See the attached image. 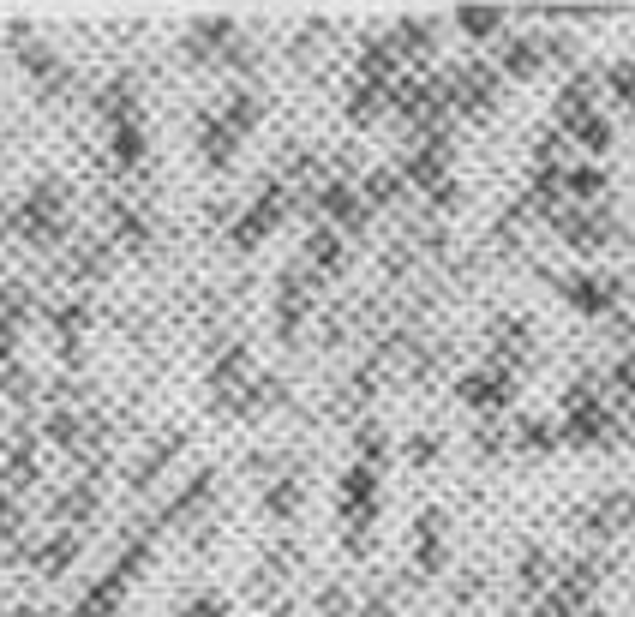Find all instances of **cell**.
Here are the masks:
<instances>
[{
  "label": "cell",
  "instance_id": "obj_1",
  "mask_svg": "<svg viewBox=\"0 0 635 617\" xmlns=\"http://www.w3.org/2000/svg\"><path fill=\"white\" fill-rule=\"evenodd\" d=\"M546 282H552L558 300H564L576 318H588V324L612 318L618 300H624V276H600V270H570V276H546Z\"/></svg>",
  "mask_w": 635,
  "mask_h": 617
},
{
  "label": "cell",
  "instance_id": "obj_4",
  "mask_svg": "<svg viewBox=\"0 0 635 617\" xmlns=\"http://www.w3.org/2000/svg\"><path fill=\"white\" fill-rule=\"evenodd\" d=\"M528 354H534V318H522V312L498 318V330H492V360H486V366H504V372H516Z\"/></svg>",
  "mask_w": 635,
  "mask_h": 617
},
{
  "label": "cell",
  "instance_id": "obj_3",
  "mask_svg": "<svg viewBox=\"0 0 635 617\" xmlns=\"http://www.w3.org/2000/svg\"><path fill=\"white\" fill-rule=\"evenodd\" d=\"M498 78L504 84H534L540 72H546V54H540V36H504V48H498Z\"/></svg>",
  "mask_w": 635,
  "mask_h": 617
},
{
  "label": "cell",
  "instance_id": "obj_20",
  "mask_svg": "<svg viewBox=\"0 0 635 617\" xmlns=\"http://www.w3.org/2000/svg\"><path fill=\"white\" fill-rule=\"evenodd\" d=\"M540 54H546V66H576V42L570 36H540Z\"/></svg>",
  "mask_w": 635,
  "mask_h": 617
},
{
  "label": "cell",
  "instance_id": "obj_17",
  "mask_svg": "<svg viewBox=\"0 0 635 617\" xmlns=\"http://www.w3.org/2000/svg\"><path fill=\"white\" fill-rule=\"evenodd\" d=\"M438 456H444V438L438 432H414L408 438V468H438Z\"/></svg>",
  "mask_w": 635,
  "mask_h": 617
},
{
  "label": "cell",
  "instance_id": "obj_16",
  "mask_svg": "<svg viewBox=\"0 0 635 617\" xmlns=\"http://www.w3.org/2000/svg\"><path fill=\"white\" fill-rule=\"evenodd\" d=\"M378 114H384V90H378V84H360V90L348 96V120L366 126V120H378Z\"/></svg>",
  "mask_w": 635,
  "mask_h": 617
},
{
  "label": "cell",
  "instance_id": "obj_9",
  "mask_svg": "<svg viewBox=\"0 0 635 617\" xmlns=\"http://www.w3.org/2000/svg\"><path fill=\"white\" fill-rule=\"evenodd\" d=\"M522 456H552L564 438H558V426L552 420H540V414H528V420H516V438H510Z\"/></svg>",
  "mask_w": 635,
  "mask_h": 617
},
{
  "label": "cell",
  "instance_id": "obj_2",
  "mask_svg": "<svg viewBox=\"0 0 635 617\" xmlns=\"http://www.w3.org/2000/svg\"><path fill=\"white\" fill-rule=\"evenodd\" d=\"M456 402L474 408V414H486V420H498V414L516 402V372H504V366L462 372V378H456Z\"/></svg>",
  "mask_w": 635,
  "mask_h": 617
},
{
  "label": "cell",
  "instance_id": "obj_22",
  "mask_svg": "<svg viewBox=\"0 0 635 617\" xmlns=\"http://www.w3.org/2000/svg\"><path fill=\"white\" fill-rule=\"evenodd\" d=\"M600 324H606V336H612V342H635V318L624 312V306H618L612 318H600Z\"/></svg>",
  "mask_w": 635,
  "mask_h": 617
},
{
  "label": "cell",
  "instance_id": "obj_26",
  "mask_svg": "<svg viewBox=\"0 0 635 617\" xmlns=\"http://www.w3.org/2000/svg\"><path fill=\"white\" fill-rule=\"evenodd\" d=\"M630 522H635V492H630Z\"/></svg>",
  "mask_w": 635,
  "mask_h": 617
},
{
  "label": "cell",
  "instance_id": "obj_13",
  "mask_svg": "<svg viewBox=\"0 0 635 617\" xmlns=\"http://www.w3.org/2000/svg\"><path fill=\"white\" fill-rule=\"evenodd\" d=\"M606 90H612L618 108H635V54H624V60L606 66Z\"/></svg>",
  "mask_w": 635,
  "mask_h": 617
},
{
  "label": "cell",
  "instance_id": "obj_8",
  "mask_svg": "<svg viewBox=\"0 0 635 617\" xmlns=\"http://www.w3.org/2000/svg\"><path fill=\"white\" fill-rule=\"evenodd\" d=\"M456 36H468V42H492V36H504V6H456Z\"/></svg>",
  "mask_w": 635,
  "mask_h": 617
},
{
  "label": "cell",
  "instance_id": "obj_10",
  "mask_svg": "<svg viewBox=\"0 0 635 617\" xmlns=\"http://www.w3.org/2000/svg\"><path fill=\"white\" fill-rule=\"evenodd\" d=\"M600 192H606V168L600 162H576L570 174H564V198H576V204H600Z\"/></svg>",
  "mask_w": 635,
  "mask_h": 617
},
{
  "label": "cell",
  "instance_id": "obj_7",
  "mask_svg": "<svg viewBox=\"0 0 635 617\" xmlns=\"http://www.w3.org/2000/svg\"><path fill=\"white\" fill-rule=\"evenodd\" d=\"M558 438H564V444H582V450H588V444H606V438H612V408H606V402L570 408L564 426H558Z\"/></svg>",
  "mask_w": 635,
  "mask_h": 617
},
{
  "label": "cell",
  "instance_id": "obj_5",
  "mask_svg": "<svg viewBox=\"0 0 635 617\" xmlns=\"http://www.w3.org/2000/svg\"><path fill=\"white\" fill-rule=\"evenodd\" d=\"M594 102H600V72H576V78L558 90V102H552V126H558V132H570L576 120H588V114H594Z\"/></svg>",
  "mask_w": 635,
  "mask_h": 617
},
{
  "label": "cell",
  "instance_id": "obj_15",
  "mask_svg": "<svg viewBox=\"0 0 635 617\" xmlns=\"http://www.w3.org/2000/svg\"><path fill=\"white\" fill-rule=\"evenodd\" d=\"M504 450H510V432H504L498 420H480V426H474V456H480V462H498Z\"/></svg>",
  "mask_w": 635,
  "mask_h": 617
},
{
  "label": "cell",
  "instance_id": "obj_24",
  "mask_svg": "<svg viewBox=\"0 0 635 617\" xmlns=\"http://www.w3.org/2000/svg\"><path fill=\"white\" fill-rule=\"evenodd\" d=\"M612 390H624V396H635V348L618 360V372H612Z\"/></svg>",
  "mask_w": 635,
  "mask_h": 617
},
{
  "label": "cell",
  "instance_id": "obj_14",
  "mask_svg": "<svg viewBox=\"0 0 635 617\" xmlns=\"http://www.w3.org/2000/svg\"><path fill=\"white\" fill-rule=\"evenodd\" d=\"M618 522H630V492H612V498H600L588 510V528H600V534H612Z\"/></svg>",
  "mask_w": 635,
  "mask_h": 617
},
{
  "label": "cell",
  "instance_id": "obj_6",
  "mask_svg": "<svg viewBox=\"0 0 635 617\" xmlns=\"http://www.w3.org/2000/svg\"><path fill=\"white\" fill-rule=\"evenodd\" d=\"M558 240H564L570 252H606V246H612V216H606V210H576V216H564Z\"/></svg>",
  "mask_w": 635,
  "mask_h": 617
},
{
  "label": "cell",
  "instance_id": "obj_12",
  "mask_svg": "<svg viewBox=\"0 0 635 617\" xmlns=\"http://www.w3.org/2000/svg\"><path fill=\"white\" fill-rule=\"evenodd\" d=\"M564 138H576V144H582L588 156H606V150H612V120H606V114L594 108V114H588V120H576V126H570Z\"/></svg>",
  "mask_w": 635,
  "mask_h": 617
},
{
  "label": "cell",
  "instance_id": "obj_25",
  "mask_svg": "<svg viewBox=\"0 0 635 617\" xmlns=\"http://www.w3.org/2000/svg\"><path fill=\"white\" fill-rule=\"evenodd\" d=\"M522 582H546V552H540V546H528V558H522Z\"/></svg>",
  "mask_w": 635,
  "mask_h": 617
},
{
  "label": "cell",
  "instance_id": "obj_21",
  "mask_svg": "<svg viewBox=\"0 0 635 617\" xmlns=\"http://www.w3.org/2000/svg\"><path fill=\"white\" fill-rule=\"evenodd\" d=\"M354 450L366 456V468H372V462H384V432H378V426H360V438H354Z\"/></svg>",
  "mask_w": 635,
  "mask_h": 617
},
{
  "label": "cell",
  "instance_id": "obj_23",
  "mask_svg": "<svg viewBox=\"0 0 635 617\" xmlns=\"http://www.w3.org/2000/svg\"><path fill=\"white\" fill-rule=\"evenodd\" d=\"M312 258H318V264H330V270H336V264H342V246H336V240H330V234H312Z\"/></svg>",
  "mask_w": 635,
  "mask_h": 617
},
{
  "label": "cell",
  "instance_id": "obj_18",
  "mask_svg": "<svg viewBox=\"0 0 635 617\" xmlns=\"http://www.w3.org/2000/svg\"><path fill=\"white\" fill-rule=\"evenodd\" d=\"M564 144H570V138H564L558 126H540V138H534V162H540V168H558Z\"/></svg>",
  "mask_w": 635,
  "mask_h": 617
},
{
  "label": "cell",
  "instance_id": "obj_19",
  "mask_svg": "<svg viewBox=\"0 0 635 617\" xmlns=\"http://www.w3.org/2000/svg\"><path fill=\"white\" fill-rule=\"evenodd\" d=\"M396 192H402V174H396V168H378V174H366V198H372V204H390Z\"/></svg>",
  "mask_w": 635,
  "mask_h": 617
},
{
  "label": "cell",
  "instance_id": "obj_11",
  "mask_svg": "<svg viewBox=\"0 0 635 617\" xmlns=\"http://www.w3.org/2000/svg\"><path fill=\"white\" fill-rule=\"evenodd\" d=\"M396 48L402 54H432L438 48V18H402L396 24Z\"/></svg>",
  "mask_w": 635,
  "mask_h": 617
}]
</instances>
